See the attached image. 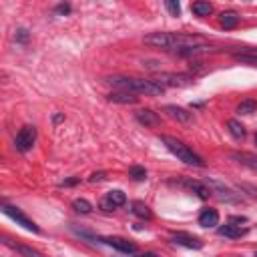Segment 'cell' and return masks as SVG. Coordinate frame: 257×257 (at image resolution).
<instances>
[{
  "label": "cell",
  "mask_w": 257,
  "mask_h": 257,
  "mask_svg": "<svg viewBox=\"0 0 257 257\" xmlns=\"http://www.w3.org/2000/svg\"><path fill=\"white\" fill-rule=\"evenodd\" d=\"M102 241H104L106 245H110V247L118 249L120 253H126V255H133V253L137 251V245H135L133 241L124 239V237H104Z\"/></svg>",
  "instance_id": "cell-9"
},
{
  "label": "cell",
  "mask_w": 257,
  "mask_h": 257,
  "mask_svg": "<svg viewBox=\"0 0 257 257\" xmlns=\"http://www.w3.org/2000/svg\"><path fill=\"white\" fill-rule=\"evenodd\" d=\"M171 241L175 245H183V247H189V249H201L203 247V241L191 233H185V231H177V233H171Z\"/></svg>",
  "instance_id": "cell-8"
},
{
  "label": "cell",
  "mask_w": 257,
  "mask_h": 257,
  "mask_svg": "<svg viewBox=\"0 0 257 257\" xmlns=\"http://www.w3.org/2000/svg\"><path fill=\"white\" fill-rule=\"evenodd\" d=\"M239 189L257 201V185H251V183H239Z\"/></svg>",
  "instance_id": "cell-27"
},
{
  "label": "cell",
  "mask_w": 257,
  "mask_h": 257,
  "mask_svg": "<svg viewBox=\"0 0 257 257\" xmlns=\"http://www.w3.org/2000/svg\"><path fill=\"white\" fill-rule=\"evenodd\" d=\"M145 44L155 46V48H163V50H173V52H181L185 48H193V46H201L207 44L201 36L195 34H181V32H151L145 36Z\"/></svg>",
  "instance_id": "cell-1"
},
{
  "label": "cell",
  "mask_w": 257,
  "mask_h": 257,
  "mask_svg": "<svg viewBox=\"0 0 257 257\" xmlns=\"http://www.w3.org/2000/svg\"><path fill=\"white\" fill-rule=\"evenodd\" d=\"M34 141H36V128L30 126V124H26V126H22V128L18 131V135H16V139H14V147H16V151H20V153H28V151L32 149Z\"/></svg>",
  "instance_id": "cell-6"
},
{
  "label": "cell",
  "mask_w": 257,
  "mask_h": 257,
  "mask_svg": "<svg viewBox=\"0 0 257 257\" xmlns=\"http://www.w3.org/2000/svg\"><path fill=\"white\" fill-rule=\"evenodd\" d=\"M2 211H4V215H8L12 221H16L18 225H22L24 229H28V231H32V233H38V231H40V229L36 227V223H34L32 219H28V217H26V215H24V213L18 209V207L4 205V207H2Z\"/></svg>",
  "instance_id": "cell-7"
},
{
  "label": "cell",
  "mask_w": 257,
  "mask_h": 257,
  "mask_svg": "<svg viewBox=\"0 0 257 257\" xmlns=\"http://www.w3.org/2000/svg\"><path fill=\"white\" fill-rule=\"evenodd\" d=\"M219 22H221V26H223V28H235V26L239 24V16H237V12L227 10V12H221Z\"/></svg>",
  "instance_id": "cell-18"
},
{
  "label": "cell",
  "mask_w": 257,
  "mask_h": 257,
  "mask_svg": "<svg viewBox=\"0 0 257 257\" xmlns=\"http://www.w3.org/2000/svg\"><path fill=\"white\" fill-rule=\"evenodd\" d=\"M255 145H257V135H255Z\"/></svg>",
  "instance_id": "cell-36"
},
{
  "label": "cell",
  "mask_w": 257,
  "mask_h": 257,
  "mask_svg": "<svg viewBox=\"0 0 257 257\" xmlns=\"http://www.w3.org/2000/svg\"><path fill=\"white\" fill-rule=\"evenodd\" d=\"M106 199H108V203H110L114 209L126 203V195H124L122 191H118V189H116V191H110V193L106 195Z\"/></svg>",
  "instance_id": "cell-23"
},
{
  "label": "cell",
  "mask_w": 257,
  "mask_h": 257,
  "mask_svg": "<svg viewBox=\"0 0 257 257\" xmlns=\"http://www.w3.org/2000/svg\"><path fill=\"white\" fill-rule=\"evenodd\" d=\"M16 40L22 42V44L28 42V30H26V28H18V30H16Z\"/></svg>",
  "instance_id": "cell-29"
},
{
  "label": "cell",
  "mask_w": 257,
  "mask_h": 257,
  "mask_svg": "<svg viewBox=\"0 0 257 257\" xmlns=\"http://www.w3.org/2000/svg\"><path fill=\"white\" fill-rule=\"evenodd\" d=\"M161 141L165 143V147L179 159V161H183L185 165H191V167H203L205 163H203V159L199 157V155H195L187 145H183L179 139H175V137H169V135H163L161 137Z\"/></svg>",
  "instance_id": "cell-3"
},
{
  "label": "cell",
  "mask_w": 257,
  "mask_h": 257,
  "mask_svg": "<svg viewBox=\"0 0 257 257\" xmlns=\"http://www.w3.org/2000/svg\"><path fill=\"white\" fill-rule=\"evenodd\" d=\"M20 255H24V257H46V255H42L40 251H36V249H32V247H28V245H12Z\"/></svg>",
  "instance_id": "cell-25"
},
{
  "label": "cell",
  "mask_w": 257,
  "mask_h": 257,
  "mask_svg": "<svg viewBox=\"0 0 257 257\" xmlns=\"http://www.w3.org/2000/svg\"><path fill=\"white\" fill-rule=\"evenodd\" d=\"M199 225L201 227H217L219 225V213H217V209H203L201 213H199Z\"/></svg>",
  "instance_id": "cell-12"
},
{
  "label": "cell",
  "mask_w": 257,
  "mask_h": 257,
  "mask_svg": "<svg viewBox=\"0 0 257 257\" xmlns=\"http://www.w3.org/2000/svg\"><path fill=\"white\" fill-rule=\"evenodd\" d=\"M72 209H74L76 213H84V215H86V213L92 211V205H90L86 199H74V201H72Z\"/></svg>",
  "instance_id": "cell-24"
},
{
  "label": "cell",
  "mask_w": 257,
  "mask_h": 257,
  "mask_svg": "<svg viewBox=\"0 0 257 257\" xmlns=\"http://www.w3.org/2000/svg\"><path fill=\"white\" fill-rule=\"evenodd\" d=\"M181 185H185V187H189L191 191H195L201 199H209V197H211V191H209V187H207L203 181H181Z\"/></svg>",
  "instance_id": "cell-15"
},
{
  "label": "cell",
  "mask_w": 257,
  "mask_h": 257,
  "mask_svg": "<svg viewBox=\"0 0 257 257\" xmlns=\"http://www.w3.org/2000/svg\"><path fill=\"white\" fill-rule=\"evenodd\" d=\"M257 110V102L253 100V98H245V100H241L239 104H237V112L239 114H251V112H255Z\"/></svg>",
  "instance_id": "cell-22"
},
{
  "label": "cell",
  "mask_w": 257,
  "mask_h": 257,
  "mask_svg": "<svg viewBox=\"0 0 257 257\" xmlns=\"http://www.w3.org/2000/svg\"><path fill=\"white\" fill-rule=\"evenodd\" d=\"M253 257H257V249H255V253H253Z\"/></svg>",
  "instance_id": "cell-35"
},
{
  "label": "cell",
  "mask_w": 257,
  "mask_h": 257,
  "mask_svg": "<svg viewBox=\"0 0 257 257\" xmlns=\"http://www.w3.org/2000/svg\"><path fill=\"white\" fill-rule=\"evenodd\" d=\"M131 207H133V209H131V211H133V215H137V217H141V219H151V217H153L151 209H149L143 201H135Z\"/></svg>",
  "instance_id": "cell-19"
},
{
  "label": "cell",
  "mask_w": 257,
  "mask_h": 257,
  "mask_svg": "<svg viewBox=\"0 0 257 257\" xmlns=\"http://www.w3.org/2000/svg\"><path fill=\"white\" fill-rule=\"evenodd\" d=\"M108 100L110 102H118V104H135L137 102V96L133 92L120 90V92H110L108 94Z\"/></svg>",
  "instance_id": "cell-16"
},
{
  "label": "cell",
  "mask_w": 257,
  "mask_h": 257,
  "mask_svg": "<svg viewBox=\"0 0 257 257\" xmlns=\"http://www.w3.org/2000/svg\"><path fill=\"white\" fill-rule=\"evenodd\" d=\"M227 128H229V133H231V137H233L235 141H243V139H245V126H243L237 118L227 120Z\"/></svg>",
  "instance_id": "cell-17"
},
{
  "label": "cell",
  "mask_w": 257,
  "mask_h": 257,
  "mask_svg": "<svg viewBox=\"0 0 257 257\" xmlns=\"http://www.w3.org/2000/svg\"><path fill=\"white\" fill-rule=\"evenodd\" d=\"M165 112L171 116V118H175V120H179V122H191L193 120V112H189V110H185V108H181V106H177V104H167L165 106Z\"/></svg>",
  "instance_id": "cell-11"
},
{
  "label": "cell",
  "mask_w": 257,
  "mask_h": 257,
  "mask_svg": "<svg viewBox=\"0 0 257 257\" xmlns=\"http://www.w3.org/2000/svg\"><path fill=\"white\" fill-rule=\"evenodd\" d=\"M245 233H247L245 227L233 225V223H225V225L219 227V235H221V237H227V239H239V237H243Z\"/></svg>",
  "instance_id": "cell-13"
},
{
  "label": "cell",
  "mask_w": 257,
  "mask_h": 257,
  "mask_svg": "<svg viewBox=\"0 0 257 257\" xmlns=\"http://www.w3.org/2000/svg\"><path fill=\"white\" fill-rule=\"evenodd\" d=\"M102 179H104V173H92L88 181H90V183H96V181H102Z\"/></svg>",
  "instance_id": "cell-31"
},
{
  "label": "cell",
  "mask_w": 257,
  "mask_h": 257,
  "mask_svg": "<svg viewBox=\"0 0 257 257\" xmlns=\"http://www.w3.org/2000/svg\"><path fill=\"white\" fill-rule=\"evenodd\" d=\"M191 10L197 16H209L213 12V4H209V2H193L191 4Z\"/></svg>",
  "instance_id": "cell-21"
},
{
  "label": "cell",
  "mask_w": 257,
  "mask_h": 257,
  "mask_svg": "<svg viewBox=\"0 0 257 257\" xmlns=\"http://www.w3.org/2000/svg\"><path fill=\"white\" fill-rule=\"evenodd\" d=\"M137 257H157V253H153V251H147V253H141V255H137Z\"/></svg>",
  "instance_id": "cell-34"
},
{
  "label": "cell",
  "mask_w": 257,
  "mask_h": 257,
  "mask_svg": "<svg viewBox=\"0 0 257 257\" xmlns=\"http://www.w3.org/2000/svg\"><path fill=\"white\" fill-rule=\"evenodd\" d=\"M165 6H167V10H169L173 16H179V14H181V6H179V2H175V0H167Z\"/></svg>",
  "instance_id": "cell-28"
},
{
  "label": "cell",
  "mask_w": 257,
  "mask_h": 257,
  "mask_svg": "<svg viewBox=\"0 0 257 257\" xmlns=\"http://www.w3.org/2000/svg\"><path fill=\"white\" fill-rule=\"evenodd\" d=\"M231 159L237 161V163H241L243 167H247V169H251V171L257 173V155H253V153H245V151H235V153H231Z\"/></svg>",
  "instance_id": "cell-10"
},
{
  "label": "cell",
  "mask_w": 257,
  "mask_h": 257,
  "mask_svg": "<svg viewBox=\"0 0 257 257\" xmlns=\"http://www.w3.org/2000/svg\"><path fill=\"white\" fill-rule=\"evenodd\" d=\"M235 60L249 64V66H257V50H247V52H237Z\"/></svg>",
  "instance_id": "cell-20"
},
{
  "label": "cell",
  "mask_w": 257,
  "mask_h": 257,
  "mask_svg": "<svg viewBox=\"0 0 257 257\" xmlns=\"http://www.w3.org/2000/svg\"><path fill=\"white\" fill-rule=\"evenodd\" d=\"M128 175H131L135 181H145V179H147V169L141 167V165H133V167L128 169Z\"/></svg>",
  "instance_id": "cell-26"
},
{
  "label": "cell",
  "mask_w": 257,
  "mask_h": 257,
  "mask_svg": "<svg viewBox=\"0 0 257 257\" xmlns=\"http://www.w3.org/2000/svg\"><path fill=\"white\" fill-rule=\"evenodd\" d=\"M153 80L159 82L163 88H167V86H187L193 82V76L187 72H159Z\"/></svg>",
  "instance_id": "cell-5"
},
{
  "label": "cell",
  "mask_w": 257,
  "mask_h": 257,
  "mask_svg": "<svg viewBox=\"0 0 257 257\" xmlns=\"http://www.w3.org/2000/svg\"><path fill=\"white\" fill-rule=\"evenodd\" d=\"M106 82L126 90V92H133V94H149V96H161L165 92V88L155 82V80H149V78H133V76H110L106 78Z\"/></svg>",
  "instance_id": "cell-2"
},
{
  "label": "cell",
  "mask_w": 257,
  "mask_h": 257,
  "mask_svg": "<svg viewBox=\"0 0 257 257\" xmlns=\"http://www.w3.org/2000/svg\"><path fill=\"white\" fill-rule=\"evenodd\" d=\"M231 223H245V217H231Z\"/></svg>",
  "instance_id": "cell-33"
},
{
  "label": "cell",
  "mask_w": 257,
  "mask_h": 257,
  "mask_svg": "<svg viewBox=\"0 0 257 257\" xmlns=\"http://www.w3.org/2000/svg\"><path fill=\"white\" fill-rule=\"evenodd\" d=\"M56 12H58V14H68V12H70V6H68V4H58V6H56Z\"/></svg>",
  "instance_id": "cell-30"
},
{
  "label": "cell",
  "mask_w": 257,
  "mask_h": 257,
  "mask_svg": "<svg viewBox=\"0 0 257 257\" xmlns=\"http://www.w3.org/2000/svg\"><path fill=\"white\" fill-rule=\"evenodd\" d=\"M207 187H209V191H211V195H215V197H219L221 201H225V203H241L243 199L239 197V193H235V191H231L229 187H225L221 181H217V179H205L203 181Z\"/></svg>",
  "instance_id": "cell-4"
},
{
  "label": "cell",
  "mask_w": 257,
  "mask_h": 257,
  "mask_svg": "<svg viewBox=\"0 0 257 257\" xmlns=\"http://www.w3.org/2000/svg\"><path fill=\"white\" fill-rule=\"evenodd\" d=\"M74 183H78V179H68V181H64L62 185H64V187H70V185H74Z\"/></svg>",
  "instance_id": "cell-32"
},
{
  "label": "cell",
  "mask_w": 257,
  "mask_h": 257,
  "mask_svg": "<svg viewBox=\"0 0 257 257\" xmlns=\"http://www.w3.org/2000/svg\"><path fill=\"white\" fill-rule=\"evenodd\" d=\"M137 120H139L141 124H145V126H157V124L161 122L159 114L153 112L151 108H143V110H139V112H137Z\"/></svg>",
  "instance_id": "cell-14"
}]
</instances>
